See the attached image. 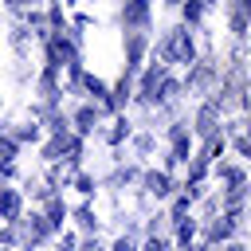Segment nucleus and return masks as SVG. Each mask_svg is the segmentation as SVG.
<instances>
[{"label":"nucleus","mask_w":251,"mask_h":251,"mask_svg":"<svg viewBox=\"0 0 251 251\" xmlns=\"http://www.w3.org/2000/svg\"><path fill=\"white\" fill-rule=\"evenodd\" d=\"M200 16H204V0H188V8H184V20H192V24H196Z\"/></svg>","instance_id":"nucleus-2"},{"label":"nucleus","mask_w":251,"mask_h":251,"mask_svg":"<svg viewBox=\"0 0 251 251\" xmlns=\"http://www.w3.org/2000/svg\"><path fill=\"white\" fill-rule=\"evenodd\" d=\"M165 51H169V55H180V59H188V55H192V43H188V31H184V27H176V35H173V39L165 43Z\"/></svg>","instance_id":"nucleus-1"}]
</instances>
